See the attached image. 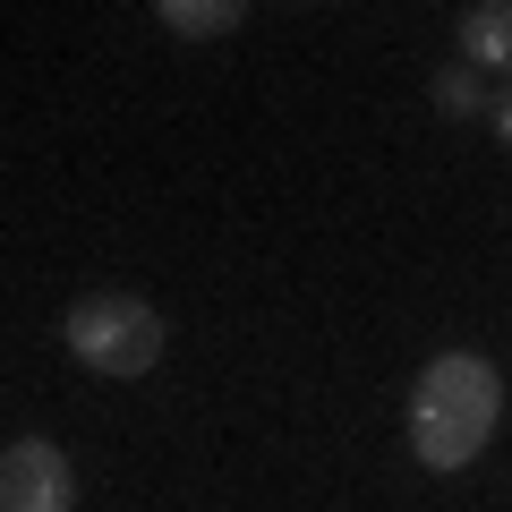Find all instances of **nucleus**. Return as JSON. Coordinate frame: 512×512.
Instances as JSON below:
<instances>
[{"label":"nucleus","mask_w":512,"mask_h":512,"mask_svg":"<svg viewBox=\"0 0 512 512\" xmlns=\"http://www.w3.org/2000/svg\"><path fill=\"white\" fill-rule=\"evenodd\" d=\"M495 419H504V384L478 350H436L410 384V453L419 470H470L495 444Z\"/></svg>","instance_id":"obj_1"},{"label":"nucleus","mask_w":512,"mask_h":512,"mask_svg":"<svg viewBox=\"0 0 512 512\" xmlns=\"http://www.w3.org/2000/svg\"><path fill=\"white\" fill-rule=\"evenodd\" d=\"M60 333H69V359H86L94 376H146L163 359V316L137 291H86Z\"/></svg>","instance_id":"obj_2"},{"label":"nucleus","mask_w":512,"mask_h":512,"mask_svg":"<svg viewBox=\"0 0 512 512\" xmlns=\"http://www.w3.org/2000/svg\"><path fill=\"white\" fill-rule=\"evenodd\" d=\"M0 512H77V470L60 444L18 436L0 453Z\"/></svg>","instance_id":"obj_3"},{"label":"nucleus","mask_w":512,"mask_h":512,"mask_svg":"<svg viewBox=\"0 0 512 512\" xmlns=\"http://www.w3.org/2000/svg\"><path fill=\"white\" fill-rule=\"evenodd\" d=\"M461 69L512 77V0H478V9H461Z\"/></svg>","instance_id":"obj_4"},{"label":"nucleus","mask_w":512,"mask_h":512,"mask_svg":"<svg viewBox=\"0 0 512 512\" xmlns=\"http://www.w3.org/2000/svg\"><path fill=\"white\" fill-rule=\"evenodd\" d=\"M154 18L180 43H214V35H239L248 26V0H154Z\"/></svg>","instance_id":"obj_5"},{"label":"nucleus","mask_w":512,"mask_h":512,"mask_svg":"<svg viewBox=\"0 0 512 512\" xmlns=\"http://www.w3.org/2000/svg\"><path fill=\"white\" fill-rule=\"evenodd\" d=\"M436 111H444V120H470V111H487V94H478V69H461V60H453V69L436 77Z\"/></svg>","instance_id":"obj_6"},{"label":"nucleus","mask_w":512,"mask_h":512,"mask_svg":"<svg viewBox=\"0 0 512 512\" xmlns=\"http://www.w3.org/2000/svg\"><path fill=\"white\" fill-rule=\"evenodd\" d=\"M487 120H495V137H504V146H512V86H504V94H495V103H487Z\"/></svg>","instance_id":"obj_7"}]
</instances>
